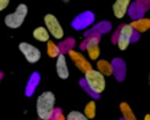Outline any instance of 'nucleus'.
Masks as SVG:
<instances>
[{
  "mask_svg": "<svg viewBox=\"0 0 150 120\" xmlns=\"http://www.w3.org/2000/svg\"><path fill=\"white\" fill-rule=\"evenodd\" d=\"M54 104H56V97L53 92L45 91L39 95L36 100V111L41 120H51V116L54 112Z\"/></svg>",
  "mask_w": 150,
  "mask_h": 120,
  "instance_id": "obj_1",
  "label": "nucleus"
},
{
  "mask_svg": "<svg viewBox=\"0 0 150 120\" xmlns=\"http://www.w3.org/2000/svg\"><path fill=\"white\" fill-rule=\"evenodd\" d=\"M85 81L91 88L93 94H101L105 89V76H102L98 71L96 69H89L88 72H85Z\"/></svg>",
  "mask_w": 150,
  "mask_h": 120,
  "instance_id": "obj_2",
  "label": "nucleus"
},
{
  "mask_svg": "<svg viewBox=\"0 0 150 120\" xmlns=\"http://www.w3.org/2000/svg\"><path fill=\"white\" fill-rule=\"evenodd\" d=\"M27 14H28V7L25 4H19L16 11L12 12V14H8L6 16L4 23L9 28H19L24 23V19H25Z\"/></svg>",
  "mask_w": 150,
  "mask_h": 120,
  "instance_id": "obj_3",
  "label": "nucleus"
},
{
  "mask_svg": "<svg viewBox=\"0 0 150 120\" xmlns=\"http://www.w3.org/2000/svg\"><path fill=\"white\" fill-rule=\"evenodd\" d=\"M44 23H45V29L48 31L49 35L54 37V39H62L64 36V29H62L61 24L59 23V20L54 15L48 14L44 17Z\"/></svg>",
  "mask_w": 150,
  "mask_h": 120,
  "instance_id": "obj_4",
  "label": "nucleus"
},
{
  "mask_svg": "<svg viewBox=\"0 0 150 120\" xmlns=\"http://www.w3.org/2000/svg\"><path fill=\"white\" fill-rule=\"evenodd\" d=\"M19 49L23 52L24 57L28 60V63H32V64L37 63V61L40 60V57H41V52H40V49L37 48V47L29 44V43H20Z\"/></svg>",
  "mask_w": 150,
  "mask_h": 120,
  "instance_id": "obj_5",
  "label": "nucleus"
},
{
  "mask_svg": "<svg viewBox=\"0 0 150 120\" xmlns=\"http://www.w3.org/2000/svg\"><path fill=\"white\" fill-rule=\"evenodd\" d=\"M133 34H134V31L130 27V24H125V26L121 27L120 34H118V39H117V44H118V48L121 49V51L126 49L127 46L130 44Z\"/></svg>",
  "mask_w": 150,
  "mask_h": 120,
  "instance_id": "obj_6",
  "label": "nucleus"
},
{
  "mask_svg": "<svg viewBox=\"0 0 150 120\" xmlns=\"http://www.w3.org/2000/svg\"><path fill=\"white\" fill-rule=\"evenodd\" d=\"M69 56H71V59L74 61V64H76L77 68H79L80 71H82L84 74H85V72H88L89 69H92L91 63H89L88 60L85 59L81 54L76 52L74 49H69Z\"/></svg>",
  "mask_w": 150,
  "mask_h": 120,
  "instance_id": "obj_7",
  "label": "nucleus"
},
{
  "mask_svg": "<svg viewBox=\"0 0 150 120\" xmlns=\"http://www.w3.org/2000/svg\"><path fill=\"white\" fill-rule=\"evenodd\" d=\"M130 6L129 0H117L113 4V15L117 19H122L125 15L127 14V9Z\"/></svg>",
  "mask_w": 150,
  "mask_h": 120,
  "instance_id": "obj_8",
  "label": "nucleus"
},
{
  "mask_svg": "<svg viewBox=\"0 0 150 120\" xmlns=\"http://www.w3.org/2000/svg\"><path fill=\"white\" fill-rule=\"evenodd\" d=\"M56 72L60 79H68L69 77V69H68V66H67V60H65V56L62 54H60L59 56H57Z\"/></svg>",
  "mask_w": 150,
  "mask_h": 120,
  "instance_id": "obj_9",
  "label": "nucleus"
},
{
  "mask_svg": "<svg viewBox=\"0 0 150 120\" xmlns=\"http://www.w3.org/2000/svg\"><path fill=\"white\" fill-rule=\"evenodd\" d=\"M92 21H93V16H92V14L86 12V14L80 15V16L77 17L76 20H74L73 23H72V26H73V27H77V28H82V27L89 26Z\"/></svg>",
  "mask_w": 150,
  "mask_h": 120,
  "instance_id": "obj_10",
  "label": "nucleus"
},
{
  "mask_svg": "<svg viewBox=\"0 0 150 120\" xmlns=\"http://www.w3.org/2000/svg\"><path fill=\"white\" fill-rule=\"evenodd\" d=\"M130 27L133 28V31L138 32H146L150 27V20L149 19H137V20H133L130 24Z\"/></svg>",
  "mask_w": 150,
  "mask_h": 120,
  "instance_id": "obj_11",
  "label": "nucleus"
},
{
  "mask_svg": "<svg viewBox=\"0 0 150 120\" xmlns=\"http://www.w3.org/2000/svg\"><path fill=\"white\" fill-rule=\"evenodd\" d=\"M97 71L102 75V76H110L113 74V68H112V64L106 60H98L97 63Z\"/></svg>",
  "mask_w": 150,
  "mask_h": 120,
  "instance_id": "obj_12",
  "label": "nucleus"
},
{
  "mask_svg": "<svg viewBox=\"0 0 150 120\" xmlns=\"http://www.w3.org/2000/svg\"><path fill=\"white\" fill-rule=\"evenodd\" d=\"M33 37L39 41H49V34L45 27H37L33 31Z\"/></svg>",
  "mask_w": 150,
  "mask_h": 120,
  "instance_id": "obj_13",
  "label": "nucleus"
},
{
  "mask_svg": "<svg viewBox=\"0 0 150 120\" xmlns=\"http://www.w3.org/2000/svg\"><path fill=\"white\" fill-rule=\"evenodd\" d=\"M121 112H122V115H124L125 120H137L133 111H132L130 107L127 106L126 103H121Z\"/></svg>",
  "mask_w": 150,
  "mask_h": 120,
  "instance_id": "obj_14",
  "label": "nucleus"
},
{
  "mask_svg": "<svg viewBox=\"0 0 150 120\" xmlns=\"http://www.w3.org/2000/svg\"><path fill=\"white\" fill-rule=\"evenodd\" d=\"M85 116L88 117V119H93L96 117V104L94 101H89L88 106L85 107Z\"/></svg>",
  "mask_w": 150,
  "mask_h": 120,
  "instance_id": "obj_15",
  "label": "nucleus"
},
{
  "mask_svg": "<svg viewBox=\"0 0 150 120\" xmlns=\"http://www.w3.org/2000/svg\"><path fill=\"white\" fill-rule=\"evenodd\" d=\"M65 120H89L88 117L85 116L82 112H79V111H72L68 114Z\"/></svg>",
  "mask_w": 150,
  "mask_h": 120,
  "instance_id": "obj_16",
  "label": "nucleus"
},
{
  "mask_svg": "<svg viewBox=\"0 0 150 120\" xmlns=\"http://www.w3.org/2000/svg\"><path fill=\"white\" fill-rule=\"evenodd\" d=\"M48 55L51 57H57L60 55V48L53 41H48Z\"/></svg>",
  "mask_w": 150,
  "mask_h": 120,
  "instance_id": "obj_17",
  "label": "nucleus"
},
{
  "mask_svg": "<svg viewBox=\"0 0 150 120\" xmlns=\"http://www.w3.org/2000/svg\"><path fill=\"white\" fill-rule=\"evenodd\" d=\"M37 75H33V76L31 77V80H29V86H28V89H27V94H28V96H31V94L33 92V89H35V87H36V81H37Z\"/></svg>",
  "mask_w": 150,
  "mask_h": 120,
  "instance_id": "obj_18",
  "label": "nucleus"
},
{
  "mask_svg": "<svg viewBox=\"0 0 150 120\" xmlns=\"http://www.w3.org/2000/svg\"><path fill=\"white\" fill-rule=\"evenodd\" d=\"M8 4H9L8 0H0V11H4L8 7Z\"/></svg>",
  "mask_w": 150,
  "mask_h": 120,
  "instance_id": "obj_19",
  "label": "nucleus"
},
{
  "mask_svg": "<svg viewBox=\"0 0 150 120\" xmlns=\"http://www.w3.org/2000/svg\"><path fill=\"white\" fill-rule=\"evenodd\" d=\"M56 120H65V117L62 116L61 114H59V115H57V116H56Z\"/></svg>",
  "mask_w": 150,
  "mask_h": 120,
  "instance_id": "obj_20",
  "label": "nucleus"
},
{
  "mask_svg": "<svg viewBox=\"0 0 150 120\" xmlns=\"http://www.w3.org/2000/svg\"><path fill=\"white\" fill-rule=\"evenodd\" d=\"M145 120H150V115H146V116H145Z\"/></svg>",
  "mask_w": 150,
  "mask_h": 120,
  "instance_id": "obj_21",
  "label": "nucleus"
},
{
  "mask_svg": "<svg viewBox=\"0 0 150 120\" xmlns=\"http://www.w3.org/2000/svg\"><path fill=\"white\" fill-rule=\"evenodd\" d=\"M1 77H3V74H1V72H0V79H1Z\"/></svg>",
  "mask_w": 150,
  "mask_h": 120,
  "instance_id": "obj_22",
  "label": "nucleus"
}]
</instances>
